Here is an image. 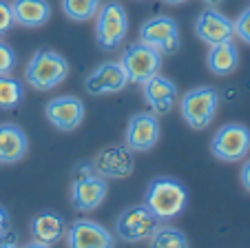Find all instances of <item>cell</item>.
I'll use <instances>...</instances> for the list:
<instances>
[{
	"instance_id": "obj_1",
	"label": "cell",
	"mask_w": 250,
	"mask_h": 248,
	"mask_svg": "<svg viewBox=\"0 0 250 248\" xmlns=\"http://www.w3.org/2000/svg\"><path fill=\"white\" fill-rule=\"evenodd\" d=\"M186 204H188V188L180 180L168 175L153 178L144 191V206L160 222H168L182 215Z\"/></svg>"
},
{
	"instance_id": "obj_2",
	"label": "cell",
	"mask_w": 250,
	"mask_h": 248,
	"mask_svg": "<svg viewBox=\"0 0 250 248\" xmlns=\"http://www.w3.org/2000/svg\"><path fill=\"white\" fill-rule=\"evenodd\" d=\"M109 193L106 178L95 171L93 162H78L73 166V182H71V204L76 211L89 213L104 204Z\"/></svg>"
},
{
	"instance_id": "obj_3",
	"label": "cell",
	"mask_w": 250,
	"mask_h": 248,
	"mask_svg": "<svg viewBox=\"0 0 250 248\" xmlns=\"http://www.w3.org/2000/svg\"><path fill=\"white\" fill-rule=\"evenodd\" d=\"M69 78V62L53 49H38L24 67V82L36 91H51Z\"/></svg>"
},
{
	"instance_id": "obj_4",
	"label": "cell",
	"mask_w": 250,
	"mask_h": 248,
	"mask_svg": "<svg viewBox=\"0 0 250 248\" xmlns=\"http://www.w3.org/2000/svg\"><path fill=\"white\" fill-rule=\"evenodd\" d=\"M128 33V14L124 5L109 0L95 14V43L102 51H115L124 45Z\"/></svg>"
},
{
	"instance_id": "obj_5",
	"label": "cell",
	"mask_w": 250,
	"mask_h": 248,
	"mask_svg": "<svg viewBox=\"0 0 250 248\" xmlns=\"http://www.w3.org/2000/svg\"><path fill=\"white\" fill-rule=\"evenodd\" d=\"M219 107V91L215 87H195L180 100V113L193 131H204L212 124Z\"/></svg>"
},
{
	"instance_id": "obj_6",
	"label": "cell",
	"mask_w": 250,
	"mask_h": 248,
	"mask_svg": "<svg viewBox=\"0 0 250 248\" xmlns=\"http://www.w3.org/2000/svg\"><path fill=\"white\" fill-rule=\"evenodd\" d=\"M162 60H164V56H162L160 51H155L153 47H148V45L137 40V43L128 45L122 51L120 65H122L128 82H133V85H144L148 78L160 73Z\"/></svg>"
},
{
	"instance_id": "obj_7",
	"label": "cell",
	"mask_w": 250,
	"mask_h": 248,
	"mask_svg": "<svg viewBox=\"0 0 250 248\" xmlns=\"http://www.w3.org/2000/svg\"><path fill=\"white\" fill-rule=\"evenodd\" d=\"M210 153L222 162H239L250 153V129L244 124H224L210 140Z\"/></svg>"
},
{
	"instance_id": "obj_8",
	"label": "cell",
	"mask_w": 250,
	"mask_h": 248,
	"mask_svg": "<svg viewBox=\"0 0 250 248\" xmlns=\"http://www.w3.org/2000/svg\"><path fill=\"white\" fill-rule=\"evenodd\" d=\"M140 43L153 47L162 56H170L182 45L180 27L170 16H153L140 27Z\"/></svg>"
},
{
	"instance_id": "obj_9",
	"label": "cell",
	"mask_w": 250,
	"mask_h": 248,
	"mask_svg": "<svg viewBox=\"0 0 250 248\" xmlns=\"http://www.w3.org/2000/svg\"><path fill=\"white\" fill-rule=\"evenodd\" d=\"M160 224L162 222L148 211L146 206L137 204L118 215V220H115V233H118V237L124 239V242L135 244V242L148 239Z\"/></svg>"
},
{
	"instance_id": "obj_10",
	"label": "cell",
	"mask_w": 250,
	"mask_h": 248,
	"mask_svg": "<svg viewBox=\"0 0 250 248\" xmlns=\"http://www.w3.org/2000/svg\"><path fill=\"white\" fill-rule=\"evenodd\" d=\"M162 127H160V115L153 111H140L131 115L126 122V131H124V144L133 151V153H146L160 142Z\"/></svg>"
},
{
	"instance_id": "obj_11",
	"label": "cell",
	"mask_w": 250,
	"mask_h": 248,
	"mask_svg": "<svg viewBox=\"0 0 250 248\" xmlns=\"http://www.w3.org/2000/svg\"><path fill=\"white\" fill-rule=\"evenodd\" d=\"M86 109L84 102L76 95H58V98L49 100L44 107V117L51 127H56L58 131H76L84 122Z\"/></svg>"
},
{
	"instance_id": "obj_12",
	"label": "cell",
	"mask_w": 250,
	"mask_h": 248,
	"mask_svg": "<svg viewBox=\"0 0 250 248\" xmlns=\"http://www.w3.org/2000/svg\"><path fill=\"white\" fill-rule=\"evenodd\" d=\"M64 239L69 248H115V235L91 220H76L69 224Z\"/></svg>"
},
{
	"instance_id": "obj_13",
	"label": "cell",
	"mask_w": 250,
	"mask_h": 248,
	"mask_svg": "<svg viewBox=\"0 0 250 248\" xmlns=\"http://www.w3.org/2000/svg\"><path fill=\"white\" fill-rule=\"evenodd\" d=\"M195 33L208 47L219 43H228L235 38V23L228 16H224L217 7H206L199 11L195 20Z\"/></svg>"
},
{
	"instance_id": "obj_14",
	"label": "cell",
	"mask_w": 250,
	"mask_h": 248,
	"mask_svg": "<svg viewBox=\"0 0 250 248\" xmlns=\"http://www.w3.org/2000/svg\"><path fill=\"white\" fill-rule=\"evenodd\" d=\"M142 87V95L144 102L148 104L155 115H166L175 109L177 100H180V91L170 78H166L164 73H155L153 78H148Z\"/></svg>"
},
{
	"instance_id": "obj_15",
	"label": "cell",
	"mask_w": 250,
	"mask_h": 248,
	"mask_svg": "<svg viewBox=\"0 0 250 248\" xmlns=\"http://www.w3.org/2000/svg\"><path fill=\"white\" fill-rule=\"evenodd\" d=\"M128 85L126 73H124L120 62H102L84 78V89L89 95H111L120 93Z\"/></svg>"
},
{
	"instance_id": "obj_16",
	"label": "cell",
	"mask_w": 250,
	"mask_h": 248,
	"mask_svg": "<svg viewBox=\"0 0 250 248\" xmlns=\"http://www.w3.org/2000/svg\"><path fill=\"white\" fill-rule=\"evenodd\" d=\"M93 166L102 178L106 180H122L135 171V158L133 151L124 146H106L93 159Z\"/></svg>"
},
{
	"instance_id": "obj_17",
	"label": "cell",
	"mask_w": 250,
	"mask_h": 248,
	"mask_svg": "<svg viewBox=\"0 0 250 248\" xmlns=\"http://www.w3.org/2000/svg\"><path fill=\"white\" fill-rule=\"evenodd\" d=\"M66 220L56 211H40L38 215H33L29 222V233L36 242L42 244H58L60 239H64L66 235Z\"/></svg>"
},
{
	"instance_id": "obj_18",
	"label": "cell",
	"mask_w": 250,
	"mask_h": 248,
	"mask_svg": "<svg viewBox=\"0 0 250 248\" xmlns=\"http://www.w3.org/2000/svg\"><path fill=\"white\" fill-rule=\"evenodd\" d=\"M29 137L22 127L14 122L0 124V164H16L27 155Z\"/></svg>"
},
{
	"instance_id": "obj_19",
	"label": "cell",
	"mask_w": 250,
	"mask_h": 248,
	"mask_svg": "<svg viewBox=\"0 0 250 248\" xmlns=\"http://www.w3.org/2000/svg\"><path fill=\"white\" fill-rule=\"evenodd\" d=\"M16 24L27 29H38L51 18V5L49 0H11Z\"/></svg>"
},
{
	"instance_id": "obj_20",
	"label": "cell",
	"mask_w": 250,
	"mask_h": 248,
	"mask_svg": "<svg viewBox=\"0 0 250 248\" xmlns=\"http://www.w3.org/2000/svg\"><path fill=\"white\" fill-rule=\"evenodd\" d=\"M206 67L215 75H230L239 67V51H237L235 43L228 40V43L212 45L206 56Z\"/></svg>"
},
{
	"instance_id": "obj_21",
	"label": "cell",
	"mask_w": 250,
	"mask_h": 248,
	"mask_svg": "<svg viewBox=\"0 0 250 248\" xmlns=\"http://www.w3.org/2000/svg\"><path fill=\"white\" fill-rule=\"evenodd\" d=\"M148 248H190L188 237L184 230L177 226H164L160 224L155 233L148 237Z\"/></svg>"
},
{
	"instance_id": "obj_22",
	"label": "cell",
	"mask_w": 250,
	"mask_h": 248,
	"mask_svg": "<svg viewBox=\"0 0 250 248\" xmlns=\"http://www.w3.org/2000/svg\"><path fill=\"white\" fill-rule=\"evenodd\" d=\"M102 0H60L62 14L73 23H86V20L95 18Z\"/></svg>"
},
{
	"instance_id": "obj_23",
	"label": "cell",
	"mask_w": 250,
	"mask_h": 248,
	"mask_svg": "<svg viewBox=\"0 0 250 248\" xmlns=\"http://www.w3.org/2000/svg\"><path fill=\"white\" fill-rule=\"evenodd\" d=\"M24 100V87L14 75H0V109L2 111H14Z\"/></svg>"
},
{
	"instance_id": "obj_24",
	"label": "cell",
	"mask_w": 250,
	"mask_h": 248,
	"mask_svg": "<svg viewBox=\"0 0 250 248\" xmlns=\"http://www.w3.org/2000/svg\"><path fill=\"white\" fill-rule=\"evenodd\" d=\"M16 67H18V56H16L14 47L5 40H0V75L14 73Z\"/></svg>"
},
{
	"instance_id": "obj_25",
	"label": "cell",
	"mask_w": 250,
	"mask_h": 248,
	"mask_svg": "<svg viewBox=\"0 0 250 248\" xmlns=\"http://www.w3.org/2000/svg\"><path fill=\"white\" fill-rule=\"evenodd\" d=\"M232 23H235V36L246 45H250V7H246Z\"/></svg>"
},
{
	"instance_id": "obj_26",
	"label": "cell",
	"mask_w": 250,
	"mask_h": 248,
	"mask_svg": "<svg viewBox=\"0 0 250 248\" xmlns=\"http://www.w3.org/2000/svg\"><path fill=\"white\" fill-rule=\"evenodd\" d=\"M16 20H14V11H11V2L0 0V36H5L14 29Z\"/></svg>"
},
{
	"instance_id": "obj_27",
	"label": "cell",
	"mask_w": 250,
	"mask_h": 248,
	"mask_svg": "<svg viewBox=\"0 0 250 248\" xmlns=\"http://www.w3.org/2000/svg\"><path fill=\"white\" fill-rule=\"evenodd\" d=\"M11 228V217L5 206H0V235H5Z\"/></svg>"
},
{
	"instance_id": "obj_28",
	"label": "cell",
	"mask_w": 250,
	"mask_h": 248,
	"mask_svg": "<svg viewBox=\"0 0 250 248\" xmlns=\"http://www.w3.org/2000/svg\"><path fill=\"white\" fill-rule=\"evenodd\" d=\"M0 248H20L16 242V235L11 230H7L5 235H0Z\"/></svg>"
},
{
	"instance_id": "obj_29",
	"label": "cell",
	"mask_w": 250,
	"mask_h": 248,
	"mask_svg": "<svg viewBox=\"0 0 250 248\" xmlns=\"http://www.w3.org/2000/svg\"><path fill=\"white\" fill-rule=\"evenodd\" d=\"M239 180H241V186L250 193V159H248V162H244V166H241Z\"/></svg>"
},
{
	"instance_id": "obj_30",
	"label": "cell",
	"mask_w": 250,
	"mask_h": 248,
	"mask_svg": "<svg viewBox=\"0 0 250 248\" xmlns=\"http://www.w3.org/2000/svg\"><path fill=\"white\" fill-rule=\"evenodd\" d=\"M22 248H51L49 244H42V242H36V239H31L29 244H24Z\"/></svg>"
},
{
	"instance_id": "obj_31",
	"label": "cell",
	"mask_w": 250,
	"mask_h": 248,
	"mask_svg": "<svg viewBox=\"0 0 250 248\" xmlns=\"http://www.w3.org/2000/svg\"><path fill=\"white\" fill-rule=\"evenodd\" d=\"M162 2H166V5H184L188 0H162Z\"/></svg>"
},
{
	"instance_id": "obj_32",
	"label": "cell",
	"mask_w": 250,
	"mask_h": 248,
	"mask_svg": "<svg viewBox=\"0 0 250 248\" xmlns=\"http://www.w3.org/2000/svg\"><path fill=\"white\" fill-rule=\"evenodd\" d=\"M204 2H206L208 7H217V5H222L224 0H204Z\"/></svg>"
}]
</instances>
